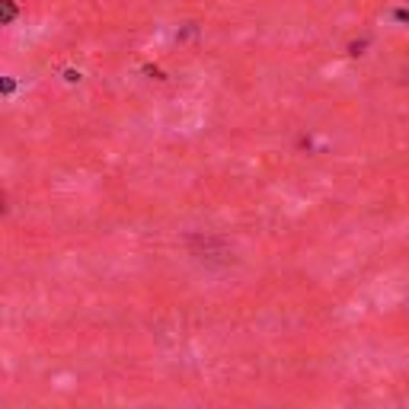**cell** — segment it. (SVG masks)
<instances>
[{
    "instance_id": "1",
    "label": "cell",
    "mask_w": 409,
    "mask_h": 409,
    "mask_svg": "<svg viewBox=\"0 0 409 409\" xmlns=\"http://www.w3.org/2000/svg\"><path fill=\"white\" fill-rule=\"evenodd\" d=\"M13 17H17V3H13V0H3V23H13Z\"/></svg>"
}]
</instances>
